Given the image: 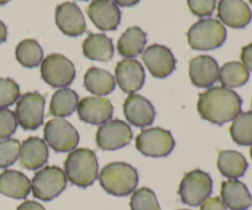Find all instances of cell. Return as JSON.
<instances>
[{
    "label": "cell",
    "mask_w": 252,
    "mask_h": 210,
    "mask_svg": "<svg viewBox=\"0 0 252 210\" xmlns=\"http://www.w3.org/2000/svg\"><path fill=\"white\" fill-rule=\"evenodd\" d=\"M16 210H46V208L34 201H25L17 207Z\"/></svg>",
    "instance_id": "38"
},
{
    "label": "cell",
    "mask_w": 252,
    "mask_h": 210,
    "mask_svg": "<svg viewBox=\"0 0 252 210\" xmlns=\"http://www.w3.org/2000/svg\"><path fill=\"white\" fill-rule=\"evenodd\" d=\"M230 135L234 142L243 147L252 145V112H241L233 120Z\"/></svg>",
    "instance_id": "30"
},
{
    "label": "cell",
    "mask_w": 252,
    "mask_h": 210,
    "mask_svg": "<svg viewBox=\"0 0 252 210\" xmlns=\"http://www.w3.org/2000/svg\"><path fill=\"white\" fill-rule=\"evenodd\" d=\"M138 151L147 157H166L175 148V139L169 130L148 128L135 138Z\"/></svg>",
    "instance_id": "8"
},
{
    "label": "cell",
    "mask_w": 252,
    "mask_h": 210,
    "mask_svg": "<svg viewBox=\"0 0 252 210\" xmlns=\"http://www.w3.org/2000/svg\"><path fill=\"white\" fill-rule=\"evenodd\" d=\"M249 2H250V4L252 5V0H249Z\"/></svg>",
    "instance_id": "43"
},
{
    "label": "cell",
    "mask_w": 252,
    "mask_h": 210,
    "mask_svg": "<svg viewBox=\"0 0 252 210\" xmlns=\"http://www.w3.org/2000/svg\"><path fill=\"white\" fill-rule=\"evenodd\" d=\"M9 1L10 0H0V5H5V4H7Z\"/></svg>",
    "instance_id": "41"
},
{
    "label": "cell",
    "mask_w": 252,
    "mask_h": 210,
    "mask_svg": "<svg viewBox=\"0 0 252 210\" xmlns=\"http://www.w3.org/2000/svg\"><path fill=\"white\" fill-rule=\"evenodd\" d=\"M132 210H161L154 192L149 188L137 189L132 193L130 198Z\"/></svg>",
    "instance_id": "31"
},
{
    "label": "cell",
    "mask_w": 252,
    "mask_h": 210,
    "mask_svg": "<svg viewBox=\"0 0 252 210\" xmlns=\"http://www.w3.org/2000/svg\"><path fill=\"white\" fill-rule=\"evenodd\" d=\"M20 98V88L12 79H0V108H7Z\"/></svg>",
    "instance_id": "33"
},
{
    "label": "cell",
    "mask_w": 252,
    "mask_h": 210,
    "mask_svg": "<svg viewBox=\"0 0 252 210\" xmlns=\"http://www.w3.org/2000/svg\"><path fill=\"white\" fill-rule=\"evenodd\" d=\"M201 210H228V208L220 198L213 197V198H208L201 204Z\"/></svg>",
    "instance_id": "36"
},
{
    "label": "cell",
    "mask_w": 252,
    "mask_h": 210,
    "mask_svg": "<svg viewBox=\"0 0 252 210\" xmlns=\"http://www.w3.org/2000/svg\"><path fill=\"white\" fill-rule=\"evenodd\" d=\"M7 39V27L4 22L0 20V44L6 42Z\"/></svg>",
    "instance_id": "40"
},
{
    "label": "cell",
    "mask_w": 252,
    "mask_h": 210,
    "mask_svg": "<svg viewBox=\"0 0 252 210\" xmlns=\"http://www.w3.org/2000/svg\"><path fill=\"white\" fill-rule=\"evenodd\" d=\"M76 111L79 118L86 124L102 125L112 118L113 106L107 98L93 96L79 101Z\"/></svg>",
    "instance_id": "14"
},
{
    "label": "cell",
    "mask_w": 252,
    "mask_h": 210,
    "mask_svg": "<svg viewBox=\"0 0 252 210\" xmlns=\"http://www.w3.org/2000/svg\"><path fill=\"white\" fill-rule=\"evenodd\" d=\"M86 14L101 31H115L121 21V11L112 0H93Z\"/></svg>",
    "instance_id": "17"
},
{
    "label": "cell",
    "mask_w": 252,
    "mask_h": 210,
    "mask_svg": "<svg viewBox=\"0 0 252 210\" xmlns=\"http://www.w3.org/2000/svg\"><path fill=\"white\" fill-rule=\"evenodd\" d=\"M46 100L38 92H27L16 102L17 123L25 130H34L43 124Z\"/></svg>",
    "instance_id": "10"
},
{
    "label": "cell",
    "mask_w": 252,
    "mask_h": 210,
    "mask_svg": "<svg viewBox=\"0 0 252 210\" xmlns=\"http://www.w3.org/2000/svg\"><path fill=\"white\" fill-rule=\"evenodd\" d=\"M187 5L192 14L198 17H206L214 12L217 0H187Z\"/></svg>",
    "instance_id": "35"
},
{
    "label": "cell",
    "mask_w": 252,
    "mask_h": 210,
    "mask_svg": "<svg viewBox=\"0 0 252 210\" xmlns=\"http://www.w3.org/2000/svg\"><path fill=\"white\" fill-rule=\"evenodd\" d=\"M15 56L22 66L32 69L38 66L43 60V49L34 39H24L17 44Z\"/></svg>",
    "instance_id": "29"
},
{
    "label": "cell",
    "mask_w": 252,
    "mask_h": 210,
    "mask_svg": "<svg viewBox=\"0 0 252 210\" xmlns=\"http://www.w3.org/2000/svg\"><path fill=\"white\" fill-rule=\"evenodd\" d=\"M56 24L62 33L69 37H78L85 33L86 24L83 12L74 2H63L56 9Z\"/></svg>",
    "instance_id": "16"
},
{
    "label": "cell",
    "mask_w": 252,
    "mask_h": 210,
    "mask_svg": "<svg viewBox=\"0 0 252 210\" xmlns=\"http://www.w3.org/2000/svg\"><path fill=\"white\" fill-rule=\"evenodd\" d=\"M225 41V26L214 19L199 20L187 32V42L194 51H213L223 46Z\"/></svg>",
    "instance_id": "4"
},
{
    "label": "cell",
    "mask_w": 252,
    "mask_h": 210,
    "mask_svg": "<svg viewBox=\"0 0 252 210\" xmlns=\"http://www.w3.org/2000/svg\"><path fill=\"white\" fill-rule=\"evenodd\" d=\"M84 86L90 93L102 97L115 90L116 80L108 71L93 66L84 75Z\"/></svg>",
    "instance_id": "24"
},
{
    "label": "cell",
    "mask_w": 252,
    "mask_h": 210,
    "mask_svg": "<svg viewBox=\"0 0 252 210\" xmlns=\"http://www.w3.org/2000/svg\"><path fill=\"white\" fill-rule=\"evenodd\" d=\"M180 210H189V209H180Z\"/></svg>",
    "instance_id": "44"
},
{
    "label": "cell",
    "mask_w": 252,
    "mask_h": 210,
    "mask_svg": "<svg viewBox=\"0 0 252 210\" xmlns=\"http://www.w3.org/2000/svg\"><path fill=\"white\" fill-rule=\"evenodd\" d=\"M117 6H125V7H129V6H134L137 5L140 0H112Z\"/></svg>",
    "instance_id": "39"
},
{
    "label": "cell",
    "mask_w": 252,
    "mask_h": 210,
    "mask_svg": "<svg viewBox=\"0 0 252 210\" xmlns=\"http://www.w3.org/2000/svg\"><path fill=\"white\" fill-rule=\"evenodd\" d=\"M243 100L231 89L212 86L199 95L197 110L201 117L216 125L233 122L241 113Z\"/></svg>",
    "instance_id": "1"
},
{
    "label": "cell",
    "mask_w": 252,
    "mask_h": 210,
    "mask_svg": "<svg viewBox=\"0 0 252 210\" xmlns=\"http://www.w3.org/2000/svg\"><path fill=\"white\" fill-rule=\"evenodd\" d=\"M251 108H252V100H251Z\"/></svg>",
    "instance_id": "45"
},
{
    "label": "cell",
    "mask_w": 252,
    "mask_h": 210,
    "mask_svg": "<svg viewBox=\"0 0 252 210\" xmlns=\"http://www.w3.org/2000/svg\"><path fill=\"white\" fill-rule=\"evenodd\" d=\"M147 44V34L140 27L132 26L126 30L117 42L118 53L126 59H130L143 53Z\"/></svg>",
    "instance_id": "25"
},
{
    "label": "cell",
    "mask_w": 252,
    "mask_h": 210,
    "mask_svg": "<svg viewBox=\"0 0 252 210\" xmlns=\"http://www.w3.org/2000/svg\"><path fill=\"white\" fill-rule=\"evenodd\" d=\"M16 115L9 108H0V139H9L17 129Z\"/></svg>",
    "instance_id": "34"
},
{
    "label": "cell",
    "mask_w": 252,
    "mask_h": 210,
    "mask_svg": "<svg viewBox=\"0 0 252 210\" xmlns=\"http://www.w3.org/2000/svg\"><path fill=\"white\" fill-rule=\"evenodd\" d=\"M83 53L90 60L107 63L112 59L115 47L106 34L91 33L83 42Z\"/></svg>",
    "instance_id": "23"
},
{
    "label": "cell",
    "mask_w": 252,
    "mask_h": 210,
    "mask_svg": "<svg viewBox=\"0 0 252 210\" xmlns=\"http://www.w3.org/2000/svg\"><path fill=\"white\" fill-rule=\"evenodd\" d=\"M217 166L224 177H228L229 180H238L245 175L248 170V161L240 152L224 150L219 152Z\"/></svg>",
    "instance_id": "26"
},
{
    "label": "cell",
    "mask_w": 252,
    "mask_h": 210,
    "mask_svg": "<svg viewBox=\"0 0 252 210\" xmlns=\"http://www.w3.org/2000/svg\"><path fill=\"white\" fill-rule=\"evenodd\" d=\"M79 96L74 90L63 88L53 93L49 103V113L56 118L69 117L78 108Z\"/></svg>",
    "instance_id": "27"
},
{
    "label": "cell",
    "mask_w": 252,
    "mask_h": 210,
    "mask_svg": "<svg viewBox=\"0 0 252 210\" xmlns=\"http://www.w3.org/2000/svg\"><path fill=\"white\" fill-rule=\"evenodd\" d=\"M44 140L57 152H69L79 144V133L64 118H53L44 125Z\"/></svg>",
    "instance_id": "9"
},
{
    "label": "cell",
    "mask_w": 252,
    "mask_h": 210,
    "mask_svg": "<svg viewBox=\"0 0 252 210\" xmlns=\"http://www.w3.org/2000/svg\"><path fill=\"white\" fill-rule=\"evenodd\" d=\"M250 157H251V161H252V145H251V148H250Z\"/></svg>",
    "instance_id": "42"
},
{
    "label": "cell",
    "mask_w": 252,
    "mask_h": 210,
    "mask_svg": "<svg viewBox=\"0 0 252 210\" xmlns=\"http://www.w3.org/2000/svg\"><path fill=\"white\" fill-rule=\"evenodd\" d=\"M115 80L123 92L133 95L144 85V68L135 59H123L116 65Z\"/></svg>",
    "instance_id": "13"
},
{
    "label": "cell",
    "mask_w": 252,
    "mask_h": 210,
    "mask_svg": "<svg viewBox=\"0 0 252 210\" xmlns=\"http://www.w3.org/2000/svg\"><path fill=\"white\" fill-rule=\"evenodd\" d=\"M98 181L101 187L111 196L127 197L137 188L139 176L132 165L112 162L103 167L98 175Z\"/></svg>",
    "instance_id": "3"
},
{
    "label": "cell",
    "mask_w": 252,
    "mask_h": 210,
    "mask_svg": "<svg viewBox=\"0 0 252 210\" xmlns=\"http://www.w3.org/2000/svg\"><path fill=\"white\" fill-rule=\"evenodd\" d=\"M221 201L231 210H246L251 207L252 197L248 187L239 180H228L221 183Z\"/></svg>",
    "instance_id": "21"
},
{
    "label": "cell",
    "mask_w": 252,
    "mask_h": 210,
    "mask_svg": "<svg viewBox=\"0 0 252 210\" xmlns=\"http://www.w3.org/2000/svg\"><path fill=\"white\" fill-rule=\"evenodd\" d=\"M20 143L16 139L0 140V169H7L17 161Z\"/></svg>",
    "instance_id": "32"
},
{
    "label": "cell",
    "mask_w": 252,
    "mask_h": 210,
    "mask_svg": "<svg viewBox=\"0 0 252 210\" xmlns=\"http://www.w3.org/2000/svg\"><path fill=\"white\" fill-rule=\"evenodd\" d=\"M240 58H241V61H243L244 66L252 73V43H249L248 46L243 47Z\"/></svg>",
    "instance_id": "37"
},
{
    "label": "cell",
    "mask_w": 252,
    "mask_h": 210,
    "mask_svg": "<svg viewBox=\"0 0 252 210\" xmlns=\"http://www.w3.org/2000/svg\"><path fill=\"white\" fill-rule=\"evenodd\" d=\"M189 74L194 86L201 89H209L218 80V63L211 56H197L189 61Z\"/></svg>",
    "instance_id": "18"
},
{
    "label": "cell",
    "mask_w": 252,
    "mask_h": 210,
    "mask_svg": "<svg viewBox=\"0 0 252 210\" xmlns=\"http://www.w3.org/2000/svg\"><path fill=\"white\" fill-rule=\"evenodd\" d=\"M250 73L239 61H229L219 69L218 80L226 89H235L244 86L249 81Z\"/></svg>",
    "instance_id": "28"
},
{
    "label": "cell",
    "mask_w": 252,
    "mask_h": 210,
    "mask_svg": "<svg viewBox=\"0 0 252 210\" xmlns=\"http://www.w3.org/2000/svg\"><path fill=\"white\" fill-rule=\"evenodd\" d=\"M123 113L128 122L137 128H147L155 120V108L149 100L133 93L123 103Z\"/></svg>",
    "instance_id": "15"
},
{
    "label": "cell",
    "mask_w": 252,
    "mask_h": 210,
    "mask_svg": "<svg viewBox=\"0 0 252 210\" xmlns=\"http://www.w3.org/2000/svg\"><path fill=\"white\" fill-rule=\"evenodd\" d=\"M65 175L68 181L80 188H88L98 179V161L95 152L86 148L70 151L65 160Z\"/></svg>",
    "instance_id": "2"
},
{
    "label": "cell",
    "mask_w": 252,
    "mask_h": 210,
    "mask_svg": "<svg viewBox=\"0 0 252 210\" xmlns=\"http://www.w3.org/2000/svg\"><path fill=\"white\" fill-rule=\"evenodd\" d=\"M142 59L145 66L154 78L165 79L171 75L176 69V59L167 47L153 44L145 48Z\"/></svg>",
    "instance_id": "12"
},
{
    "label": "cell",
    "mask_w": 252,
    "mask_h": 210,
    "mask_svg": "<svg viewBox=\"0 0 252 210\" xmlns=\"http://www.w3.org/2000/svg\"><path fill=\"white\" fill-rule=\"evenodd\" d=\"M217 10L221 24L231 29H244L252 19L251 9L244 0H220Z\"/></svg>",
    "instance_id": "19"
},
{
    "label": "cell",
    "mask_w": 252,
    "mask_h": 210,
    "mask_svg": "<svg viewBox=\"0 0 252 210\" xmlns=\"http://www.w3.org/2000/svg\"><path fill=\"white\" fill-rule=\"evenodd\" d=\"M31 192V181L16 170H5L0 174V194L14 199H25Z\"/></svg>",
    "instance_id": "22"
},
{
    "label": "cell",
    "mask_w": 252,
    "mask_h": 210,
    "mask_svg": "<svg viewBox=\"0 0 252 210\" xmlns=\"http://www.w3.org/2000/svg\"><path fill=\"white\" fill-rule=\"evenodd\" d=\"M81 1H86V0H81Z\"/></svg>",
    "instance_id": "46"
},
{
    "label": "cell",
    "mask_w": 252,
    "mask_h": 210,
    "mask_svg": "<svg viewBox=\"0 0 252 210\" xmlns=\"http://www.w3.org/2000/svg\"><path fill=\"white\" fill-rule=\"evenodd\" d=\"M133 139L132 128L121 120H112L100 125L96 133V143L98 148L113 151L125 148Z\"/></svg>",
    "instance_id": "11"
},
{
    "label": "cell",
    "mask_w": 252,
    "mask_h": 210,
    "mask_svg": "<svg viewBox=\"0 0 252 210\" xmlns=\"http://www.w3.org/2000/svg\"><path fill=\"white\" fill-rule=\"evenodd\" d=\"M20 164L27 170H39L48 161V145L38 137H30L20 145Z\"/></svg>",
    "instance_id": "20"
},
{
    "label": "cell",
    "mask_w": 252,
    "mask_h": 210,
    "mask_svg": "<svg viewBox=\"0 0 252 210\" xmlns=\"http://www.w3.org/2000/svg\"><path fill=\"white\" fill-rule=\"evenodd\" d=\"M213 182L211 176L202 170L187 172L179 187L180 199L189 207H199L211 197Z\"/></svg>",
    "instance_id": "6"
},
{
    "label": "cell",
    "mask_w": 252,
    "mask_h": 210,
    "mask_svg": "<svg viewBox=\"0 0 252 210\" xmlns=\"http://www.w3.org/2000/svg\"><path fill=\"white\" fill-rule=\"evenodd\" d=\"M68 184L65 172L57 166L42 167L31 182V191L37 199L43 202L53 201Z\"/></svg>",
    "instance_id": "5"
},
{
    "label": "cell",
    "mask_w": 252,
    "mask_h": 210,
    "mask_svg": "<svg viewBox=\"0 0 252 210\" xmlns=\"http://www.w3.org/2000/svg\"><path fill=\"white\" fill-rule=\"evenodd\" d=\"M75 74L74 64L63 54H49L41 63L42 79L52 88H68L75 79Z\"/></svg>",
    "instance_id": "7"
}]
</instances>
